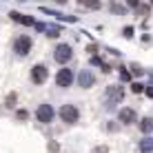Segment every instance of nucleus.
I'll return each mask as SVG.
<instances>
[{
  "label": "nucleus",
  "mask_w": 153,
  "mask_h": 153,
  "mask_svg": "<svg viewBox=\"0 0 153 153\" xmlns=\"http://www.w3.org/2000/svg\"><path fill=\"white\" fill-rule=\"evenodd\" d=\"M60 118H62V122H67V124H76L78 118H80V113H78V109L73 107V104H62L60 107Z\"/></svg>",
  "instance_id": "nucleus-1"
},
{
  "label": "nucleus",
  "mask_w": 153,
  "mask_h": 153,
  "mask_svg": "<svg viewBox=\"0 0 153 153\" xmlns=\"http://www.w3.org/2000/svg\"><path fill=\"white\" fill-rule=\"evenodd\" d=\"M31 45H33V42H31L29 36H18L16 42H13V51H16V53H20V56H25V53H29V51H31Z\"/></svg>",
  "instance_id": "nucleus-2"
},
{
  "label": "nucleus",
  "mask_w": 153,
  "mask_h": 153,
  "mask_svg": "<svg viewBox=\"0 0 153 153\" xmlns=\"http://www.w3.org/2000/svg\"><path fill=\"white\" fill-rule=\"evenodd\" d=\"M71 56H73V51H71V47L69 45H58L56 47V53H53V58L60 65H67V62L71 60Z\"/></svg>",
  "instance_id": "nucleus-3"
},
{
  "label": "nucleus",
  "mask_w": 153,
  "mask_h": 153,
  "mask_svg": "<svg viewBox=\"0 0 153 153\" xmlns=\"http://www.w3.org/2000/svg\"><path fill=\"white\" fill-rule=\"evenodd\" d=\"M36 115H38V120H40V122L49 124L51 120H53L56 111H53V107H51V104H40V107H38V111H36Z\"/></svg>",
  "instance_id": "nucleus-4"
},
{
  "label": "nucleus",
  "mask_w": 153,
  "mask_h": 153,
  "mask_svg": "<svg viewBox=\"0 0 153 153\" xmlns=\"http://www.w3.org/2000/svg\"><path fill=\"white\" fill-rule=\"evenodd\" d=\"M47 76H49V69H47L45 65H36L33 69H31V80L36 84H42L47 80Z\"/></svg>",
  "instance_id": "nucleus-5"
},
{
  "label": "nucleus",
  "mask_w": 153,
  "mask_h": 153,
  "mask_svg": "<svg viewBox=\"0 0 153 153\" xmlns=\"http://www.w3.org/2000/svg\"><path fill=\"white\" fill-rule=\"evenodd\" d=\"M56 82H58V87H69V84L73 82V73L71 69H60L58 71V76H56Z\"/></svg>",
  "instance_id": "nucleus-6"
},
{
  "label": "nucleus",
  "mask_w": 153,
  "mask_h": 153,
  "mask_svg": "<svg viewBox=\"0 0 153 153\" xmlns=\"http://www.w3.org/2000/svg\"><path fill=\"white\" fill-rule=\"evenodd\" d=\"M78 82H80V87H82V89H89V87H93L96 78H93V73H91V71L82 69V71H80V76H78Z\"/></svg>",
  "instance_id": "nucleus-7"
},
{
  "label": "nucleus",
  "mask_w": 153,
  "mask_h": 153,
  "mask_svg": "<svg viewBox=\"0 0 153 153\" xmlns=\"http://www.w3.org/2000/svg\"><path fill=\"white\" fill-rule=\"evenodd\" d=\"M122 98H124V93H122V89H120V87H107V100H109V104L120 102Z\"/></svg>",
  "instance_id": "nucleus-8"
},
{
  "label": "nucleus",
  "mask_w": 153,
  "mask_h": 153,
  "mask_svg": "<svg viewBox=\"0 0 153 153\" xmlns=\"http://www.w3.org/2000/svg\"><path fill=\"white\" fill-rule=\"evenodd\" d=\"M120 122H124V124H131V122H135V118H138V115H135V111L133 109H129V107H124V109H120Z\"/></svg>",
  "instance_id": "nucleus-9"
},
{
  "label": "nucleus",
  "mask_w": 153,
  "mask_h": 153,
  "mask_svg": "<svg viewBox=\"0 0 153 153\" xmlns=\"http://www.w3.org/2000/svg\"><path fill=\"white\" fill-rule=\"evenodd\" d=\"M9 16H11V20H16V22H20V25H27V27L36 25V20L31 18V16H25V13H20V11H11Z\"/></svg>",
  "instance_id": "nucleus-10"
},
{
  "label": "nucleus",
  "mask_w": 153,
  "mask_h": 153,
  "mask_svg": "<svg viewBox=\"0 0 153 153\" xmlns=\"http://www.w3.org/2000/svg\"><path fill=\"white\" fill-rule=\"evenodd\" d=\"M138 149H140L142 153H153V138H144V140H140Z\"/></svg>",
  "instance_id": "nucleus-11"
},
{
  "label": "nucleus",
  "mask_w": 153,
  "mask_h": 153,
  "mask_svg": "<svg viewBox=\"0 0 153 153\" xmlns=\"http://www.w3.org/2000/svg\"><path fill=\"white\" fill-rule=\"evenodd\" d=\"M140 129L144 131V133H149V131H153V120H151V118H144V120L140 122Z\"/></svg>",
  "instance_id": "nucleus-12"
},
{
  "label": "nucleus",
  "mask_w": 153,
  "mask_h": 153,
  "mask_svg": "<svg viewBox=\"0 0 153 153\" xmlns=\"http://www.w3.org/2000/svg\"><path fill=\"white\" fill-rule=\"evenodd\" d=\"M80 4L87 9H100V0H80Z\"/></svg>",
  "instance_id": "nucleus-13"
},
{
  "label": "nucleus",
  "mask_w": 153,
  "mask_h": 153,
  "mask_svg": "<svg viewBox=\"0 0 153 153\" xmlns=\"http://www.w3.org/2000/svg\"><path fill=\"white\" fill-rule=\"evenodd\" d=\"M47 36H49V38H58V36H60V29L58 27H47Z\"/></svg>",
  "instance_id": "nucleus-14"
},
{
  "label": "nucleus",
  "mask_w": 153,
  "mask_h": 153,
  "mask_svg": "<svg viewBox=\"0 0 153 153\" xmlns=\"http://www.w3.org/2000/svg\"><path fill=\"white\" fill-rule=\"evenodd\" d=\"M13 104H16V93H9L7 100H4V107H9V109H11Z\"/></svg>",
  "instance_id": "nucleus-15"
},
{
  "label": "nucleus",
  "mask_w": 153,
  "mask_h": 153,
  "mask_svg": "<svg viewBox=\"0 0 153 153\" xmlns=\"http://www.w3.org/2000/svg\"><path fill=\"white\" fill-rule=\"evenodd\" d=\"M131 91H133V93H142V91H144V84L133 82V84H131Z\"/></svg>",
  "instance_id": "nucleus-16"
},
{
  "label": "nucleus",
  "mask_w": 153,
  "mask_h": 153,
  "mask_svg": "<svg viewBox=\"0 0 153 153\" xmlns=\"http://www.w3.org/2000/svg\"><path fill=\"white\" fill-rule=\"evenodd\" d=\"M120 80H124V82H129V80H131V73L122 69V71H120Z\"/></svg>",
  "instance_id": "nucleus-17"
},
{
  "label": "nucleus",
  "mask_w": 153,
  "mask_h": 153,
  "mask_svg": "<svg viewBox=\"0 0 153 153\" xmlns=\"http://www.w3.org/2000/svg\"><path fill=\"white\" fill-rule=\"evenodd\" d=\"M16 118H18V120H27V118H29V113L25 111V109H20V111L16 113Z\"/></svg>",
  "instance_id": "nucleus-18"
},
{
  "label": "nucleus",
  "mask_w": 153,
  "mask_h": 153,
  "mask_svg": "<svg viewBox=\"0 0 153 153\" xmlns=\"http://www.w3.org/2000/svg\"><path fill=\"white\" fill-rule=\"evenodd\" d=\"M131 71H133V76H142V73H144L138 65H131Z\"/></svg>",
  "instance_id": "nucleus-19"
},
{
  "label": "nucleus",
  "mask_w": 153,
  "mask_h": 153,
  "mask_svg": "<svg viewBox=\"0 0 153 153\" xmlns=\"http://www.w3.org/2000/svg\"><path fill=\"white\" fill-rule=\"evenodd\" d=\"M122 33H124V38H131V36H133V27H124Z\"/></svg>",
  "instance_id": "nucleus-20"
},
{
  "label": "nucleus",
  "mask_w": 153,
  "mask_h": 153,
  "mask_svg": "<svg viewBox=\"0 0 153 153\" xmlns=\"http://www.w3.org/2000/svg\"><path fill=\"white\" fill-rule=\"evenodd\" d=\"M91 62H93V65H98V67H102V65H104L102 58H98V56H93V58H91Z\"/></svg>",
  "instance_id": "nucleus-21"
},
{
  "label": "nucleus",
  "mask_w": 153,
  "mask_h": 153,
  "mask_svg": "<svg viewBox=\"0 0 153 153\" xmlns=\"http://www.w3.org/2000/svg\"><path fill=\"white\" fill-rule=\"evenodd\" d=\"M111 9H113V13H122L124 11V7H120V4H113Z\"/></svg>",
  "instance_id": "nucleus-22"
},
{
  "label": "nucleus",
  "mask_w": 153,
  "mask_h": 153,
  "mask_svg": "<svg viewBox=\"0 0 153 153\" xmlns=\"http://www.w3.org/2000/svg\"><path fill=\"white\" fill-rule=\"evenodd\" d=\"M129 7H135V9H138V7H140V0H129Z\"/></svg>",
  "instance_id": "nucleus-23"
},
{
  "label": "nucleus",
  "mask_w": 153,
  "mask_h": 153,
  "mask_svg": "<svg viewBox=\"0 0 153 153\" xmlns=\"http://www.w3.org/2000/svg\"><path fill=\"white\" fill-rule=\"evenodd\" d=\"M49 151H51V153L58 151V144H56V142H51V144H49Z\"/></svg>",
  "instance_id": "nucleus-24"
},
{
  "label": "nucleus",
  "mask_w": 153,
  "mask_h": 153,
  "mask_svg": "<svg viewBox=\"0 0 153 153\" xmlns=\"http://www.w3.org/2000/svg\"><path fill=\"white\" fill-rule=\"evenodd\" d=\"M144 91H146V96H149V98H153V87H146Z\"/></svg>",
  "instance_id": "nucleus-25"
},
{
  "label": "nucleus",
  "mask_w": 153,
  "mask_h": 153,
  "mask_svg": "<svg viewBox=\"0 0 153 153\" xmlns=\"http://www.w3.org/2000/svg\"><path fill=\"white\" fill-rule=\"evenodd\" d=\"M109 149H107V146H98V149H96V153H107Z\"/></svg>",
  "instance_id": "nucleus-26"
},
{
  "label": "nucleus",
  "mask_w": 153,
  "mask_h": 153,
  "mask_svg": "<svg viewBox=\"0 0 153 153\" xmlns=\"http://www.w3.org/2000/svg\"><path fill=\"white\" fill-rule=\"evenodd\" d=\"M56 2H58V4H65V2H67V0H56Z\"/></svg>",
  "instance_id": "nucleus-27"
},
{
  "label": "nucleus",
  "mask_w": 153,
  "mask_h": 153,
  "mask_svg": "<svg viewBox=\"0 0 153 153\" xmlns=\"http://www.w3.org/2000/svg\"><path fill=\"white\" fill-rule=\"evenodd\" d=\"M151 4H153V0H151Z\"/></svg>",
  "instance_id": "nucleus-28"
}]
</instances>
